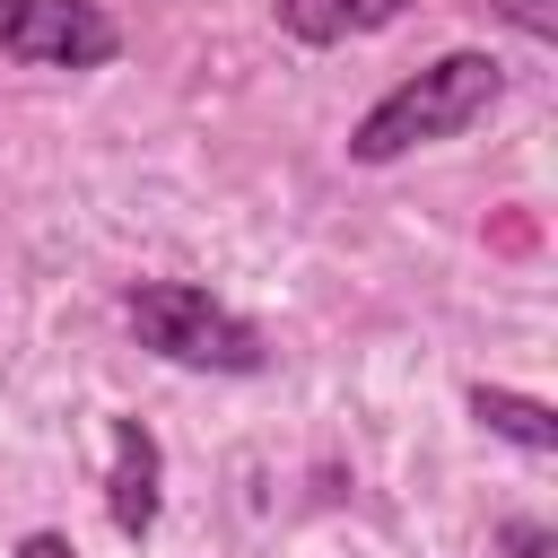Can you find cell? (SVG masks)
<instances>
[{"mask_svg": "<svg viewBox=\"0 0 558 558\" xmlns=\"http://www.w3.org/2000/svg\"><path fill=\"white\" fill-rule=\"evenodd\" d=\"M497 96H506L497 52H445V61L410 70L401 87H384V96L366 105V122L349 131V157H357V166H392V157H410V148H427V140H462Z\"/></svg>", "mask_w": 558, "mask_h": 558, "instance_id": "obj_1", "label": "cell"}, {"mask_svg": "<svg viewBox=\"0 0 558 558\" xmlns=\"http://www.w3.org/2000/svg\"><path fill=\"white\" fill-rule=\"evenodd\" d=\"M122 323L166 366H201V375H262L270 366L262 323H244L235 305H218L201 279H131L122 288Z\"/></svg>", "mask_w": 558, "mask_h": 558, "instance_id": "obj_2", "label": "cell"}, {"mask_svg": "<svg viewBox=\"0 0 558 558\" xmlns=\"http://www.w3.org/2000/svg\"><path fill=\"white\" fill-rule=\"evenodd\" d=\"M0 52L35 70H105L122 52V26L105 0H0Z\"/></svg>", "mask_w": 558, "mask_h": 558, "instance_id": "obj_3", "label": "cell"}, {"mask_svg": "<svg viewBox=\"0 0 558 558\" xmlns=\"http://www.w3.org/2000/svg\"><path fill=\"white\" fill-rule=\"evenodd\" d=\"M166 506V445L148 418H113V471H105V514L122 541H148Z\"/></svg>", "mask_w": 558, "mask_h": 558, "instance_id": "obj_4", "label": "cell"}, {"mask_svg": "<svg viewBox=\"0 0 558 558\" xmlns=\"http://www.w3.org/2000/svg\"><path fill=\"white\" fill-rule=\"evenodd\" d=\"M418 0H279V26L296 44H357V35H384L401 26Z\"/></svg>", "mask_w": 558, "mask_h": 558, "instance_id": "obj_5", "label": "cell"}, {"mask_svg": "<svg viewBox=\"0 0 558 558\" xmlns=\"http://www.w3.org/2000/svg\"><path fill=\"white\" fill-rule=\"evenodd\" d=\"M471 418L523 453H558V410L532 401V392H506V384H471Z\"/></svg>", "mask_w": 558, "mask_h": 558, "instance_id": "obj_6", "label": "cell"}, {"mask_svg": "<svg viewBox=\"0 0 558 558\" xmlns=\"http://www.w3.org/2000/svg\"><path fill=\"white\" fill-rule=\"evenodd\" d=\"M488 9H497L506 26H523L532 44H558V9H549V0H488Z\"/></svg>", "mask_w": 558, "mask_h": 558, "instance_id": "obj_7", "label": "cell"}, {"mask_svg": "<svg viewBox=\"0 0 558 558\" xmlns=\"http://www.w3.org/2000/svg\"><path fill=\"white\" fill-rule=\"evenodd\" d=\"M497 541H506V558H558V532H549V523H532V514H514Z\"/></svg>", "mask_w": 558, "mask_h": 558, "instance_id": "obj_8", "label": "cell"}, {"mask_svg": "<svg viewBox=\"0 0 558 558\" xmlns=\"http://www.w3.org/2000/svg\"><path fill=\"white\" fill-rule=\"evenodd\" d=\"M17 558H78V549H70V532H26Z\"/></svg>", "mask_w": 558, "mask_h": 558, "instance_id": "obj_9", "label": "cell"}]
</instances>
